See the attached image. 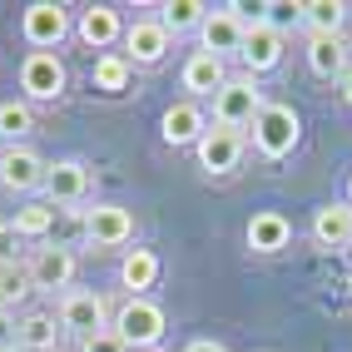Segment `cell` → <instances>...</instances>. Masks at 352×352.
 I'll return each mask as SVG.
<instances>
[{
  "label": "cell",
  "mask_w": 352,
  "mask_h": 352,
  "mask_svg": "<svg viewBox=\"0 0 352 352\" xmlns=\"http://www.w3.org/2000/svg\"><path fill=\"white\" fill-rule=\"evenodd\" d=\"M164 327H169V318H164V308L154 298H129L120 313H114L109 333L120 338L129 352H154L164 342Z\"/></svg>",
  "instance_id": "1"
},
{
  "label": "cell",
  "mask_w": 352,
  "mask_h": 352,
  "mask_svg": "<svg viewBox=\"0 0 352 352\" xmlns=\"http://www.w3.org/2000/svg\"><path fill=\"white\" fill-rule=\"evenodd\" d=\"M298 139H302V120H298L293 104L268 100L263 109H258V120H253V149L263 159H288L298 149Z\"/></svg>",
  "instance_id": "2"
},
{
  "label": "cell",
  "mask_w": 352,
  "mask_h": 352,
  "mask_svg": "<svg viewBox=\"0 0 352 352\" xmlns=\"http://www.w3.org/2000/svg\"><path fill=\"white\" fill-rule=\"evenodd\" d=\"M263 89H258L253 75H228V85L214 95V124L223 129H253L258 109H263Z\"/></svg>",
  "instance_id": "3"
},
{
  "label": "cell",
  "mask_w": 352,
  "mask_h": 352,
  "mask_svg": "<svg viewBox=\"0 0 352 352\" xmlns=\"http://www.w3.org/2000/svg\"><path fill=\"white\" fill-rule=\"evenodd\" d=\"M20 35H25V45H35V50H55L69 35V10L55 6V0H35V6H25V15H20Z\"/></svg>",
  "instance_id": "4"
},
{
  "label": "cell",
  "mask_w": 352,
  "mask_h": 352,
  "mask_svg": "<svg viewBox=\"0 0 352 352\" xmlns=\"http://www.w3.org/2000/svg\"><path fill=\"white\" fill-rule=\"evenodd\" d=\"M199 154V169L204 174H233L239 169V159H243V134L239 129H223V124H208L204 139L194 144Z\"/></svg>",
  "instance_id": "5"
},
{
  "label": "cell",
  "mask_w": 352,
  "mask_h": 352,
  "mask_svg": "<svg viewBox=\"0 0 352 352\" xmlns=\"http://www.w3.org/2000/svg\"><path fill=\"white\" fill-rule=\"evenodd\" d=\"M20 89L30 100H60L65 95V65L55 50H30L20 65Z\"/></svg>",
  "instance_id": "6"
},
{
  "label": "cell",
  "mask_w": 352,
  "mask_h": 352,
  "mask_svg": "<svg viewBox=\"0 0 352 352\" xmlns=\"http://www.w3.org/2000/svg\"><path fill=\"white\" fill-rule=\"evenodd\" d=\"M60 327L65 333H80V338H95V333H109V308L100 293H65L60 302Z\"/></svg>",
  "instance_id": "7"
},
{
  "label": "cell",
  "mask_w": 352,
  "mask_h": 352,
  "mask_svg": "<svg viewBox=\"0 0 352 352\" xmlns=\"http://www.w3.org/2000/svg\"><path fill=\"white\" fill-rule=\"evenodd\" d=\"M45 164L35 149H25V144H6L0 149V184H6L10 194H30V189H40L45 184Z\"/></svg>",
  "instance_id": "8"
},
{
  "label": "cell",
  "mask_w": 352,
  "mask_h": 352,
  "mask_svg": "<svg viewBox=\"0 0 352 352\" xmlns=\"http://www.w3.org/2000/svg\"><path fill=\"white\" fill-rule=\"evenodd\" d=\"M243 35H248V20H239L228 6H223V10H208V20L199 25L204 50H208V55H219V60L239 55V50H243Z\"/></svg>",
  "instance_id": "9"
},
{
  "label": "cell",
  "mask_w": 352,
  "mask_h": 352,
  "mask_svg": "<svg viewBox=\"0 0 352 352\" xmlns=\"http://www.w3.org/2000/svg\"><path fill=\"white\" fill-rule=\"evenodd\" d=\"M85 233H89L100 248H120V243L134 239V214H129V208H120V204H95V208L85 214Z\"/></svg>",
  "instance_id": "10"
},
{
  "label": "cell",
  "mask_w": 352,
  "mask_h": 352,
  "mask_svg": "<svg viewBox=\"0 0 352 352\" xmlns=\"http://www.w3.org/2000/svg\"><path fill=\"white\" fill-rule=\"evenodd\" d=\"M45 199H50V208L55 204H75V199H85V189H89V169L80 159H55L50 169H45Z\"/></svg>",
  "instance_id": "11"
},
{
  "label": "cell",
  "mask_w": 352,
  "mask_h": 352,
  "mask_svg": "<svg viewBox=\"0 0 352 352\" xmlns=\"http://www.w3.org/2000/svg\"><path fill=\"white\" fill-rule=\"evenodd\" d=\"M124 60L129 65H159L164 50H169V30L159 25V20H134V25L124 30Z\"/></svg>",
  "instance_id": "12"
},
{
  "label": "cell",
  "mask_w": 352,
  "mask_h": 352,
  "mask_svg": "<svg viewBox=\"0 0 352 352\" xmlns=\"http://www.w3.org/2000/svg\"><path fill=\"white\" fill-rule=\"evenodd\" d=\"M69 278H75V253L69 248H40L30 258V283L45 288V293H55V288H69Z\"/></svg>",
  "instance_id": "13"
},
{
  "label": "cell",
  "mask_w": 352,
  "mask_h": 352,
  "mask_svg": "<svg viewBox=\"0 0 352 352\" xmlns=\"http://www.w3.org/2000/svg\"><path fill=\"white\" fill-rule=\"evenodd\" d=\"M239 60L248 65V75H263V69H273L278 60H283V35L268 30L263 20H258V25H248V35H243Z\"/></svg>",
  "instance_id": "14"
},
{
  "label": "cell",
  "mask_w": 352,
  "mask_h": 352,
  "mask_svg": "<svg viewBox=\"0 0 352 352\" xmlns=\"http://www.w3.org/2000/svg\"><path fill=\"white\" fill-rule=\"evenodd\" d=\"M223 85H228V69H223L219 55L194 50L189 60H184V89H189V95H219Z\"/></svg>",
  "instance_id": "15"
},
{
  "label": "cell",
  "mask_w": 352,
  "mask_h": 352,
  "mask_svg": "<svg viewBox=\"0 0 352 352\" xmlns=\"http://www.w3.org/2000/svg\"><path fill=\"white\" fill-rule=\"evenodd\" d=\"M308 65H313V75H327V80H342L347 75V40L342 35H308Z\"/></svg>",
  "instance_id": "16"
},
{
  "label": "cell",
  "mask_w": 352,
  "mask_h": 352,
  "mask_svg": "<svg viewBox=\"0 0 352 352\" xmlns=\"http://www.w3.org/2000/svg\"><path fill=\"white\" fill-rule=\"evenodd\" d=\"M313 239L322 248H347L352 243V204H322L313 214Z\"/></svg>",
  "instance_id": "17"
},
{
  "label": "cell",
  "mask_w": 352,
  "mask_h": 352,
  "mask_svg": "<svg viewBox=\"0 0 352 352\" xmlns=\"http://www.w3.org/2000/svg\"><path fill=\"white\" fill-rule=\"evenodd\" d=\"M124 35V20H120V10H109V6H89L85 15H80V40L89 45V50H104L109 55V45Z\"/></svg>",
  "instance_id": "18"
},
{
  "label": "cell",
  "mask_w": 352,
  "mask_h": 352,
  "mask_svg": "<svg viewBox=\"0 0 352 352\" xmlns=\"http://www.w3.org/2000/svg\"><path fill=\"white\" fill-rule=\"evenodd\" d=\"M293 239V223L283 214H273V208H263V214L248 219V248L253 253H283Z\"/></svg>",
  "instance_id": "19"
},
{
  "label": "cell",
  "mask_w": 352,
  "mask_h": 352,
  "mask_svg": "<svg viewBox=\"0 0 352 352\" xmlns=\"http://www.w3.org/2000/svg\"><path fill=\"white\" fill-rule=\"evenodd\" d=\"M204 129H208V120L199 114L194 100H179V104L164 109V139H169V144H199Z\"/></svg>",
  "instance_id": "20"
},
{
  "label": "cell",
  "mask_w": 352,
  "mask_h": 352,
  "mask_svg": "<svg viewBox=\"0 0 352 352\" xmlns=\"http://www.w3.org/2000/svg\"><path fill=\"white\" fill-rule=\"evenodd\" d=\"M154 278H159V258L149 248H129L120 263V283L134 288V298H144V288H154Z\"/></svg>",
  "instance_id": "21"
},
{
  "label": "cell",
  "mask_w": 352,
  "mask_h": 352,
  "mask_svg": "<svg viewBox=\"0 0 352 352\" xmlns=\"http://www.w3.org/2000/svg\"><path fill=\"white\" fill-rule=\"evenodd\" d=\"M55 338H60V318H50V313L20 318V352H60Z\"/></svg>",
  "instance_id": "22"
},
{
  "label": "cell",
  "mask_w": 352,
  "mask_h": 352,
  "mask_svg": "<svg viewBox=\"0 0 352 352\" xmlns=\"http://www.w3.org/2000/svg\"><path fill=\"white\" fill-rule=\"evenodd\" d=\"M342 15H347L342 0H302V25L313 35H342Z\"/></svg>",
  "instance_id": "23"
},
{
  "label": "cell",
  "mask_w": 352,
  "mask_h": 352,
  "mask_svg": "<svg viewBox=\"0 0 352 352\" xmlns=\"http://www.w3.org/2000/svg\"><path fill=\"white\" fill-rule=\"evenodd\" d=\"M159 10H164L159 25L169 30V35H179V30H199L214 6H204V0H169V6H159Z\"/></svg>",
  "instance_id": "24"
},
{
  "label": "cell",
  "mask_w": 352,
  "mask_h": 352,
  "mask_svg": "<svg viewBox=\"0 0 352 352\" xmlns=\"http://www.w3.org/2000/svg\"><path fill=\"white\" fill-rule=\"evenodd\" d=\"M129 60L120 55V50H109V55H100L95 60V89H104V95H124L129 89Z\"/></svg>",
  "instance_id": "25"
},
{
  "label": "cell",
  "mask_w": 352,
  "mask_h": 352,
  "mask_svg": "<svg viewBox=\"0 0 352 352\" xmlns=\"http://www.w3.org/2000/svg\"><path fill=\"white\" fill-rule=\"evenodd\" d=\"M10 223H15L20 239H45L50 223H55V208H50V204H25V208H15Z\"/></svg>",
  "instance_id": "26"
},
{
  "label": "cell",
  "mask_w": 352,
  "mask_h": 352,
  "mask_svg": "<svg viewBox=\"0 0 352 352\" xmlns=\"http://www.w3.org/2000/svg\"><path fill=\"white\" fill-rule=\"evenodd\" d=\"M30 293H35L30 268H20V263H15V268H0V308H6V313L15 308V302H25Z\"/></svg>",
  "instance_id": "27"
},
{
  "label": "cell",
  "mask_w": 352,
  "mask_h": 352,
  "mask_svg": "<svg viewBox=\"0 0 352 352\" xmlns=\"http://www.w3.org/2000/svg\"><path fill=\"white\" fill-rule=\"evenodd\" d=\"M35 129V114H30V104H0V139H6V144H20V139H25Z\"/></svg>",
  "instance_id": "28"
},
{
  "label": "cell",
  "mask_w": 352,
  "mask_h": 352,
  "mask_svg": "<svg viewBox=\"0 0 352 352\" xmlns=\"http://www.w3.org/2000/svg\"><path fill=\"white\" fill-rule=\"evenodd\" d=\"M263 25L278 30V35L302 25V0H273V6H263Z\"/></svg>",
  "instance_id": "29"
},
{
  "label": "cell",
  "mask_w": 352,
  "mask_h": 352,
  "mask_svg": "<svg viewBox=\"0 0 352 352\" xmlns=\"http://www.w3.org/2000/svg\"><path fill=\"white\" fill-rule=\"evenodd\" d=\"M20 233H15V223H0V268H15V258H20Z\"/></svg>",
  "instance_id": "30"
},
{
  "label": "cell",
  "mask_w": 352,
  "mask_h": 352,
  "mask_svg": "<svg viewBox=\"0 0 352 352\" xmlns=\"http://www.w3.org/2000/svg\"><path fill=\"white\" fill-rule=\"evenodd\" d=\"M15 347H20V322H15V313L0 308V352H15Z\"/></svg>",
  "instance_id": "31"
},
{
  "label": "cell",
  "mask_w": 352,
  "mask_h": 352,
  "mask_svg": "<svg viewBox=\"0 0 352 352\" xmlns=\"http://www.w3.org/2000/svg\"><path fill=\"white\" fill-rule=\"evenodd\" d=\"M80 352H129V347L114 338V333H95V338H85V342H80Z\"/></svg>",
  "instance_id": "32"
},
{
  "label": "cell",
  "mask_w": 352,
  "mask_h": 352,
  "mask_svg": "<svg viewBox=\"0 0 352 352\" xmlns=\"http://www.w3.org/2000/svg\"><path fill=\"white\" fill-rule=\"evenodd\" d=\"M184 352H223V342H214V338H194Z\"/></svg>",
  "instance_id": "33"
},
{
  "label": "cell",
  "mask_w": 352,
  "mask_h": 352,
  "mask_svg": "<svg viewBox=\"0 0 352 352\" xmlns=\"http://www.w3.org/2000/svg\"><path fill=\"white\" fill-rule=\"evenodd\" d=\"M338 85H342V100H347V104H352V65H347V75H342V80H338Z\"/></svg>",
  "instance_id": "34"
},
{
  "label": "cell",
  "mask_w": 352,
  "mask_h": 352,
  "mask_svg": "<svg viewBox=\"0 0 352 352\" xmlns=\"http://www.w3.org/2000/svg\"><path fill=\"white\" fill-rule=\"evenodd\" d=\"M347 204H352V174H347Z\"/></svg>",
  "instance_id": "35"
},
{
  "label": "cell",
  "mask_w": 352,
  "mask_h": 352,
  "mask_svg": "<svg viewBox=\"0 0 352 352\" xmlns=\"http://www.w3.org/2000/svg\"><path fill=\"white\" fill-rule=\"evenodd\" d=\"M347 288H352V278H347Z\"/></svg>",
  "instance_id": "36"
},
{
  "label": "cell",
  "mask_w": 352,
  "mask_h": 352,
  "mask_svg": "<svg viewBox=\"0 0 352 352\" xmlns=\"http://www.w3.org/2000/svg\"><path fill=\"white\" fill-rule=\"evenodd\" d=\"M15 352H20V347H15Z\"/></svg>",
  "instance_id": "37"
}]
</instances>
